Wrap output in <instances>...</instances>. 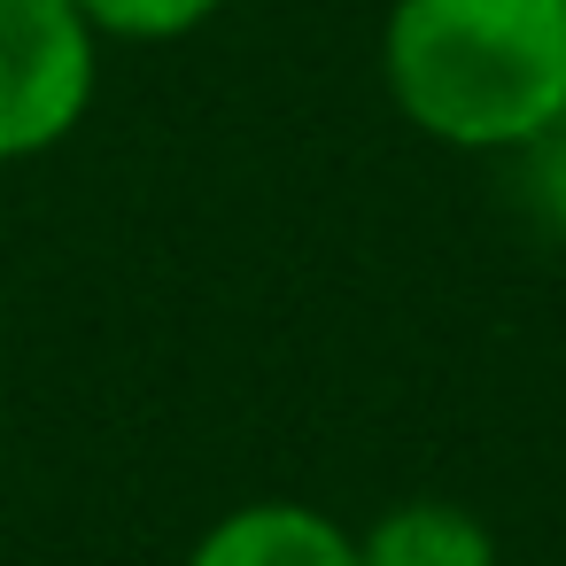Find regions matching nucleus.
Listing matches in <instances>:
<instances>
[{
    "label": "nucleus",
    "instance_id": "7ed1b4c3",
    "mask_svg": "<svg viewBox=\"0 0 566 566\" xmlns=\"http://www.w3.org/2000/svg\"><path fill=\"white\" fill-rule=\"evenodd\" d=\"M187 566H357V527L295 496H256L210 520Z\"/></svg>",
    "mask_w": 566,
    "mask_h": 566
},
{
    "label": "nucleus",
    "instance_id": "423d86ee",
    "mask_svg": "<svg viewBox=\"0 0 566 566\" xmlns=\"http://www.w3.org/2000/svg\"><path fill=\"white\" fill-rule=\"evenodd\" d=\"M520 164H527V195L566 226V117H558L551 133H535V140L520 148Z\"/></svg>",
    "mask_w": 566,
    "mask_h": 566
},
{
    "label": "nucleus",
    "instance_id": "20e7f679",
    "mask_svg": "<svg viewBox=\"0 0 566 566\" xmlns=\"http://www.w3.org/2000/svg\"><path fill=\"white\" fill-rule=\"evenodd\" d=\"M357 566H504L481 512L450 496L388 504L373 527H357Z\"/></svg>",
    "mask_w": 566,
    "mask_h": 566
},
{
    "label": "nucleus",
    "instance_id": "39448f33",
    "mask_svg": "<svg viewBox=\"0 0 566 566\" xmlns=\"http://www.w3.org/2000/svg\"><path fill=\"white\" fill-rule=\"evenodd\" d=\"M71 9L94 24V40H125V48H171L187 32H202L226 0H71Z\"/></svg>",
    "mask_w": 566,
    "mask_h": 566
},
{
    "label": "nucleus",
    "instance_id": "f03ea898",
    "mask_svg": "<svg viewBox=\"0 0 566 566\" xmlns=\"http://www.w3.org/2000/svg\"><path fill=\"white\" fill-rule=\"evenodd\" d=\"M102 86V40L71 0H0V164L55 156Z\"/></svg>",
    "mask_w": 566,
    "mask_h": 566
},
{
    "label": "nucleus",
    "instance_id": "f257e3e1",
    "mask_svg": "<svg viewBox=\"0 0 566 566\" xmlns=\"http://www.w3.org/2000/svg\"><path fill=\"white\" fill-rule=\"evenodd\" d=\"M380 86L411 133L458 156H520L566 117V0H396Z\"/></svg>",
    "mask_w": 566,
    "mask_h": 566
}]
</instances>
